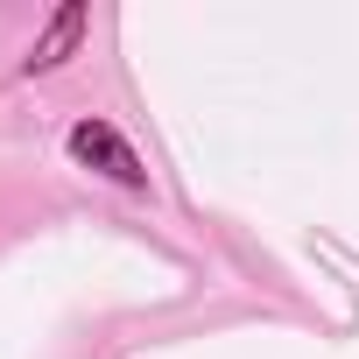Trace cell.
<instances>
[{"label":"cell","instance_id":"cell-1","mask_svg":"<svg viewBox=\"0 0 359 359\" xmlns=\"http://www.w3.org/2000/svg\"><path fill=\"white\" fill-rule=\"evenodd\" d=\"M64 148L85 162V169H99V176H113L120 191H148V169H141V155L127 148V134L113 127V120H78L71 134H64Z\"/></svg>","mask_w":359,"mask_h":359},{"label":"cell","instance_id":"cell-2","mask_svg":"<svg viewBox=\"0 0 359 359\" xmlns=\"http://www.w3.org/2000/svg\"><path fill=\"white\" fill-rule=\"evenodd\" d=\"M85 22H92V15L78 8V0H64V8L50 15V29H43V36L29 43V57H22V71H29V78H43V71H57V64H64V57H71V50L85 43Z\"/></svg>","mask_w":359,"mask_h":359}]
</instances>
